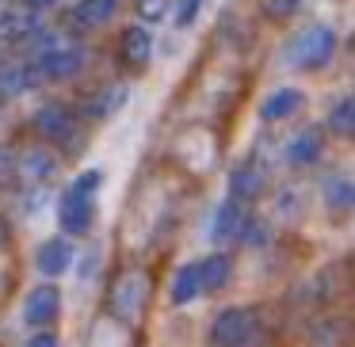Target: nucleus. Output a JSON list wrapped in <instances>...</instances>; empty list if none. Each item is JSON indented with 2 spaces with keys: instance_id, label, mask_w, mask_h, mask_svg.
Returning a JSON list of instances; mask_svg holds the SVG:
<instances>
[{
  "instance_id": "15",
  "label": "nucleus",
  "mask_w": 355,
  "mask_h": 347,
  "mask_svg": "<svg viewBox=\"0 0 355 347\" xmlns=\"http://www.w3.org/2000/svg\"><path fill=\"white\" fill-rule=\"evenodd\" d=\"M195 294H199V271L195 267H184L176 275V283H172V301H180V305H184V301H191Z\"/></svg>"
},
{
  "instance_id": "1",
  "label": "nucleus",
  "mask_w": 355,
  "mask_h": 347,
  "mask_svg": "<svg viewBox=\"0 0 355 347\" xmlns=\"http://www.w3.org/2000/svg\"><path fill=\"white\" fill-rule=\"evenodd\" d=\"M100 187V172H88L80 184H73V191L62 202V222L69 233H85L92 225V195Z\"/></svg>"
},
{
  "instance_id": "7",
  "label": "nucleus",
  "mask_w": 355,
  "mask_h": 347,
  "mask_svg": "<svg viewBox=\"0 0 355 347\" xmlns=\"http://www.w3.org/2000/svg\"><path fill=\"white\" fill-rule=\"evenodd\" d=\"M73 263V248L65 244L62 237H54V240H46V244L39 248V267L46 271V275H62L65 267Z\"/></svg>"
},
{
  "instance_id": "2",
  "label": "nucleus",
  "mask_w": 355,
  "mask_h": 347,
  "mask_svg": "<svg viewBox=\"0 0 355 347\" xmlns=\"http://www.w3.org/2000/svg\"><path fill=\"white\" fill-rule=\"evenodd\" d=\"M146 275L141 271H123L111 286V313L119 321H138L141 317V305H146Z\"/></svg>"
},
{
  "instance_id": "12",
  "label": "nucleus",
  "mask_w": 355,
  "mask_h": 347,
  "mask_svg": "<svg viewBox=\"0 0 355 347\" xmlns=\"http://www.w3.org/2000/svg\"><path fill=\"white\" fill-rule=\"evenodd\" d=\"M298 107H302V96L294 92V88H286V92H275L268 103H263V118H286Z\"/></svg>"
},
{
  "instance_id": "6",
  "label": "nucleus",
  "mask_w": 355,
  "mask_h": 347,
  "mask_svg": "<svg viewBox=\"0 0 355 347\" xmlns=\"http://www.w3.org/2000/svg\"><path fill=\"white\" fill-rule=\"evenodd\" d=\"M24 317L27 324H50L58 317V290L54 286H42V290H35L31 298H27L24 305Z\"/></svg>"
},
{
  "instance_id": "10",
  "label": "nucleus",
  "mask_w": 355,
  "mask_h": 347,
  "mask_svg": "<svg viewBox=\"0 0 355 347\" xmlns=\"http://www.w3.org/2000/svg\"><path fill=\"white\" fill-rule=\"evenodd\" d=\"M199 290H218V286L230 278V260L225 256H210L207 263H199Z\"/></svg>"
},
{
  "instance_id": "4",
  "label": "nucleus",
  "mask_w": 355,
  "mask_h": 347,
  "mask_svg": "<svg viewBox=\"0 0 355 347\" xmlns=\"http://www.w3.org/2000/svg\"><path fill=\"white\" fill-rule=\"evenodd\" d=\"M332 46H336V39H332L329 27H309V31L302 35L298 42H294V65H306V69H313V65L329 62Z\"/></svg>"
},
{
  "instance_id": "17",
  "label": "nucleus",
  "mask_w": 355,
  "mask_h": 347,
  "mask_svg": "<svg viewBox=\"0 0 355 347\" xmlns=\"http://www.w3.org/2000/svg\"><path fill=\"white\" fill-rule=\"evenodd\" d=\"M0 84H4V92L8 96H19L31 88V69H24V65H12V69L0 73Z\"/></svg>"
},
{
  "instance_id": "25",
  "label": "nucleus",
  "mask_w": 355,
  "mask_h": 347,
  "mask_svg": "<svg viewBox=\"0 0 355 347\" xmlns=\"http://www.w3.org/2000/svg\"><path fill=\"white\" fill-rule=\"evenodd\" d=\"M27 347H58V339L50 336V332H42V336H35V339H31V344H27Z\"/></svg>"
},
{
  "instance_id": "3",
  "label": "nucleus",
  "mask_w": 355,
  "mask_h": 347,
  "mask_svg": "<svg viewBox=\"0 0 355 347\" xmlns=\"http://www.w3.org/2000/svg\"><path fill=\"white\" fill-rule=\"evenodd\" d=\"M256 336V321L248 309H225L214 321V344L218 347H245Z\"/></svg>"
},
{
  "instance_id": "21",
  "label": "nucleus",
  "mask_w": 355,
  "mask_h": 347,
  "mask_svg": "<svg viewBox=\"0 0 355 347\" xmlns=\"http://www.w3.org/2000/svg\"><path fill=\"white\" fill-rule=\"evenodd\" d=\"M138 8H141V16H146V19H157L164 12V0H138Z\"/></svg>"
},
{
  "instance_id": "20",
  "label": "nucleus",
  "mask_w": 355,
  "mask_h": 347,
  "mask_svg": "<svg viewBox=\"0 0 355 347\" xmlns=\"http://www.w3.org/2000/svg\"><path fill=\"white\" fill-rule=\"evenodd\" d=\"M352 111H355L352 100H344L336 111H332V130L336 134H352Z\"/></svg>"
},
{
  "instance_id": "24",
  "label": "nucleus",
  "mask_w": 355,
  "mask_h": 347,
  "mask_svg": "<svg viewBox=\"0 0 355 347\" xmlns=\"http://www.w3.org/2000/svg\"><path fill=\"white\" fill-rule=\"evenodd\" d=\"M245 240H248V244H263V240H268V229H263V225H248Z\"/></svg>"
},
{
  "instance_id": "19",
  "label": "nucleus",
  "mask_w": 355,
  "mask_h": 347,
  "mask_svg": "<svg viewBox=\"0 0 355 347\" xmlns=\"http://www.w3.org/2000/svg\"><path fill=\"white\" fill-rule=\"evenodd\" d=\"M294 8H298V0H263V16H271V19L294 16Z\"/></svg>"
},
{
  "instance_id": "14",
  "label": "nucleus",
  "mask_w": 355,
  "mask_h": 347,
  "mask_svg": "<svg viewBox=\"0 0 355 347\" xmlns=\"http://www.w3.org/2000/svg\"><path fill=\"white\" fill-rule=\"evenodd\" d=\"M123 54L130 65H146L149 57V35L141 31V27H130V31L123 35Z\"/></svg>"
},
{
  "instance_id": "8",
  "label": "nucleus",
  "mask_w": 355,
  "mask_h": 347,
  "mask_svg": "<svg viewBox=\"0 0 355 347\" xmlns=\"http://www.w3.org/2000/svg\"><path fill=\"white\" fill-rule=\"evenodd\" d=\"M115 8H119V0H80V4H77V19L85 27H103V24H111Z\"/></svg>"
},
{
  "instance_id": "26",
  "label": "nucleus",
  "mask_w": 355,
  "mask_h": 347,
  "mask_svg": "<svg viewBox=\"0 0 355 347\" xmlns=\"http://www.w3.org/2000/svg\"><path fill=\"white\" fill-rule=\"evenodd\" d=\"M31 4H35V8H42V4H54V0H31Z\"/></svg>"
},
{
  "instance_id": "18",
  "label": "nucleus",
  "mask_w": 355,
  "mask_h": 347,
  "mask_svg": "<svg viewBox=\"0 0 355 347\" xmlns=\"http://www.w3.org/2000/svg\"><path fill=\"white\" fill-rule=\"evenodd\" d=\"M241 229V206H222V214H218L214 222V237H233V233Z\"/></svg>"
},
{
  "instance_id": "9",
  "label": "nucleus",
  "mask_w": 355,
  "mask_h": 347,
  "mask_svg": "<svg viewBox=\"0 0 355 347\" xmlns=\"http://www.w3.org/2000/svg\"><path fill=\"white\" fill-rule=\"evenodd\" d=\"M260 187H263V172L252 168V164L237 168V172H233V179H230L233 199H256V195H260Z\"/></svg>"
},
{
  "instance_id": "22",
  "label": "nucleus",
  "mask_w": 355,
  "mask_h": 347,
  "mask_svg": "<svg viewBox=\"0 0 355 347\" xmlns=\"http://www.w3.org/2000/svg\"><path fill=\"white\" fill-rule=\"evenodd\" d=\"M332 199H336V206L344 210L347 202H352V187L344 184V179H340V184H332Z\"/></svg>"
},
{
  "instance_id": "16",
  "label": "nucleus",
  "mask_w": 355,
  "mask_h": 347,
  "mask_svg": "<svg viewBox=\"0 0 355 347\" xmlns=\"http://www.w3.org/2000/svg\"><path fill=\"white\" fill-rule=\"evenodd\" d=\"M19 172H24L27 179H42V176H50V157L42 153V149H31V153L19 157Z\"/></svg>"
},
{
  "instance_id": "13",
  "label": "nucleus",
  "mask_w": 355,
  "mask_h": 347,
  "mask_svg": "<svg viewBox=\"0 0 355 347\" xmlns=\"http://www.w3.org/2000/svg\"><path fill=\"white\" fill-rule=\"evenodd\" d=\"M317 153H321V134H317V130H306V134H298V138L291 141V161L294 164L317 161Z\"/></svg>"
},
{
  "instance_id": "5",
  "label": "nucleus",
  "mask_w": 355,
  "mask_h": 347,
  "mask_svg": "<svg viewBox=\"0 0 355 347\" xmlns=\"http://www.w3.org/2000/svg\"><path fill=\"white\" fill-rule=\"evenodd\" d=\"M80 62H85V54H80V50H69V46H58V50L39 54V69H42V77H50V80L73 77V73L80 69Z\"/></svg>"
},
{
  "instance_id": "11",
  "label": "nucleus",
  "mask_w": 355,
  "mask_h": 347,
  "mask_svg": "<svg viewBox=\"0 0 355 347\" xmlns=\"http://www.w3.org/2000/svg\"><path fill=\"white\" fill-rule=\"evenodd\" d=\"M39 130L46 138H65L73 130V115H65V107H42L39 111Z\"/></svg>"
},
{
  "instance_id": "23",
  "label": "nucleus",
  "mask_w": 355,
  "mask_h": 347,
  "mask_svg": "<svg viewBox=\"0 0 355 347\" xmlns=\"http://www.w3.org/2000/svg\"><path fill=\"white\" fill-rule=\"evenodd\" d=\"M195 8H199V0H180L176 19H180V24H191V19H195Z\"/></svg>"
}]
</instances>
